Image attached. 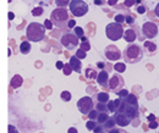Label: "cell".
Here are the masks:
<instances>
[{"instance_id": "7dc6e473", "label": "cell", "mask_w": 159, "mask_h": 133, "mask_svg": "<svg viewBox=\"0 0 159 133\" xmlns=\"http://www.w3.org/2000/svg\"><path fill=\"white\" fill-rule=\"evenodd\" d=\"M121 100H122V99H115V100H114V104H115V106H116V111H118V109H119V106H120V104H121Z\"/></svg>"}, {"instance_id": "d6986e66", "label": "cell", "mask_w": 159, "mask_h": 133, "mask_svg": "<svg viewBox=\"0 0 159 133\" xmlns=\"http://www.w3.org/2000/svg\"><path fill=\"white\" fill-rule=\"evenodd\" d=\"M125 103L130 104V105H139V99L135 94H129L125 99H122Z\"/></svg>"}, {"instance_id": "f907efd6", "label": "cell", "mask_w": 159, "mask_h": 133, "mask_svg": "<svg viewBox=\"0 0 159 133\" xmlns=\"http://www.w3.org/2000/svg\"><path fill=\"white\" fill-rule=\"evenodd\" d=\"M108 133H120V131L118 130V128H115V127H114V128L109 130V131H108Z\"/></svg>"}, {"instance_id": "ffe728a7", "label": "cell", "mask_w": 159, "mask_h": 133, "mask_svg": "<svg viewBox=\"0 0 159 133\" xmlns=\"http://www.w3.org/2000/svg\"><path fill=\"white\" fill-rule=\"evenodd\" d=\"M102 126H103V128H104V130L109 131V130H111V128H114V127H115V121H114V118H113V117H109V118H108V120H107Z\"/></svg>"}, {"instance_id": "6da1fadb", "label": "cell", "mask_w": 159, "mask_h": 133, "mask_svg": "<svg viewBox=\"0 0 159 133\" xmlns=\"http://www.w3.org/2000/svg\"><path fill=\"white\" fill-rule=\"evenodd\" d=\"M122 57H124L125 62H127L130 65L137 64L143 57V50L139 45H136V44L127 45L122 53Z\"/></svg>"}, {"instance_id": "f35d334b", "label": "cell", "mask_w": 159, "mask_h": 133, "mask_svg": "<svg viewBox=\"0 0 159 133\" xmlns=\"http://www.w3.org/2000/svg\"><path fill=\"white\" fill-rule=\"evenodd\" d=\"M136 4H139V1H135V0H127V1H125V2H124V5H125V6H127V7H131V6L136 5Z\"/></svg>"}, {"instance_id": "5b68a950", "label": "cell", "mask_w": 159, "mask_h": 133, "mask_svg": "<svg viewBox=\"0 0 159 133\" xmlns=\"http://www.w3.org/2000/svg\"><path fill=\"white\" fill-rule=\"evenodd\" d=\"M69 7H70L71 14L74 16H76V17L84 16L88 12V10H89L88 4L84 2V1H82V0H72V1H70Z\"/></svg>"}, {"instance_id": "cb8c5ba5", "label": "cell", "mask_w": 159, "mask_h": 133, "mask_svg": "<svg viewBox=\"0 0 159 133\" xmlns=\"http://www.w3.org/2000/svg\"><path fill=\"white\" fill-rule=\"evenodd\" d=\"M108 118H109V116H108L107 113H98V116H97L96 120L98 121V125H103Z\"/></svg>"}, {"instance_id": "b9f144b4", "label": "cell", "mask_w": 159, "mask_h": 133, "mask_svg": "<svg viewBox=\"0 0 159 133\" xmlns=\"http://www.w3.org/2000/svg\"><path fill=\"white\" fill-rule=\"evenodd\" d=\"M75 26H76V21H75L74 19L69 20V22H67L66 27H69V28H75Z\"/></svg>"}, {"instance_id": "4dcf8cb0", "label": "cell", "mask_w": 159, "mask_h": 133, "mask_svg": "<svg viewBox=\"0 0 159 133\" xmlns=\"http://www.w3.org/2000/svg\"><path fill=\"white\" fill-rule=\"evenodd\" d=\"M96 110H97L98 113H107V111H108V109H107V104H104V103L97 104V105H96Z\"/></svg>"}, {"instance_id": "3957f363", "label": "cell", "mask_w": 159, "mask_h": 133, "mask_svg": "<svg viewBox=\"0 0 159 133\" xmlns=\"http://www.w3.org/2000/svg\"><path fill=\"white\" fill-rule=\"evenodd\" d=\"M69 11L66 9H55L52 11L50 14V21L53 23V26H57L58 28H64L66 27L67 22H69Z\"/></svg>"}, {"instance_id": "ba28073f", "label": "cell", "mask_w": 159, "mask_h": 133, "mask_svg": "<svg viewBox=\"0 0 159 133\" xmlns=\"http://www.w3.org/2000/svg\"><path fill=\"white\" fill-rule=\"evenodd\" d=\"M79 40L80 39L74 33H65V34H62V37L60 39L61 45H64L69 50H74L77 45H80Z\"/></svg>"}, {"instance_id": "ac0fdd59", "label": "cell", "mask_w": 159, "mask_h": 133, "mask_svg": "<svg viewBox=\"0 0 159 133\" xmlns=\"http://www.w3.org/2000/svg\"><path fill=\"white\" fill-rule=\"evenodd\" d=\"M31 49H32V47L28 40H23L20 44V51L22 54H28L31 51Z\"/></svg>"}, {"instance_id": "f1b7e54d", "label": "cell", "mask_w": 159, "mask_h": 133, "mask_svg": "<svg viewBox=\"0 0 159 133\" xmlns=\"http://www.w3.org/2000/svg\"><path fill=\"white\" fill-rule=\"evenodd\" d=\"M62 72H64V75H65V76H70V75H71L74 71H72V69H71V66H70L69 64H64Z\"/></svg>"}, {"instance_id": "ee69618b", "label": "cell", "mask_w": 159, "mask_h": 133, "mask_svg": "<svg viewBox=\"0 0 159 133\" xmlns=\"http://www.w3.org/2000/svg\"><path fill=\"white\" fill-rule=\"evenodd\" d=\"M159 123H157V121H152V122H149V125H148V127L151 128V130H156L157 127H158Z\"/></svg>"}, {"instance_id": "74e56055", "label": "cell", "mask_w": 159, "mask_h": 133, "mask_svg": "<svg viewBox=\"0 0 159 133\" xmlns=\"http://www.w3.org/2000/svg\"><path fill=\"white\" fill-rule=\"evenodd\" d=\"M44 28L45 29H53V23H52V21L50 20H45L44 21Z\"/></svg>"}, {"instance_id": "2e32d148", "label": "cell", "mask_w": 159, "mask_h": 133, "mask_svg": "<svg viewBox=\"0 0 159 133\" xmlns=\"http://www.w3.org/2000/svg\"><path fill=\"white\" fill-rule=\"evenodd\" d=\"M96 79H97V83L99 86H105L108 83V81H109V73H108V71L102 70L99 73H98V76H97Z\"/></svg>"}, {"instance_id": "7c38bea8", "label": "cell", "mask_w": 159, "mask_h": 133, "mask_svg": "<svg viewBox=\"0 0 159 133\" xmlns=\"http://www.w3.org/2000/svg\"><path fill=\"white\" fill-rule=\"evenodd\" d=\"M113 118L115 121V125H118L120 127H126V126H129L131 123V120L130 118H127L125 115L120 114V113H115Z\"/></svg>"}, {"instance_id": "7a4b0ae2", "label": "cell", "mask_w": 159, "mask_h": 133, "mask_svg": "<svg viewBox=\"0 0 159 133\" xmlns=\"http://www.w3.org/2000/svg\"><path fill=\"white\" fill-rule=\"evenodd\" d=\"M45 36V28L39 22H31L26 28V37L28 42H40Z\"/></svg>"}, {"instance_id": "484cf974", "label": "cell", "mask_w": 159, "mask_h": 133, "mask_svg": "<svg viewBox=\"0 0 159 133\" xmlns=\"http://www.w3.org/2000/svg\"><path fill=\"white\" fill-rule=\"evenodd\" d=\"M80 49L81 50H83V51H89L91 50V43H89V40H86V42H81L80 43Z\"/></svg>"}, {"instance_id": "9f6ffc18", "label": "cell", "mask_w": 159, "mask_h": 133, "mask_svg": "<svg viewBox=\"0 0 159 133\" xmlns=\"http://www.w3.org/2000/svg\"><path fill=\"white\" fill-rule=\"evenodd\" d=\"M94 4H96V5H103V4H107V2H105V1H99V0H96V1H94Z\"/></svg>"}, {"instance_id": "816d5d0a", "label": "cell", "mask_w": 159, "mask_h": 133, "mask_svg": "<svg viewBox=\"0 0 159 133\" xmlns=\"http://www.w3.org/2000/svg\"><path fill=\"white\" fill-rule=\"evenodd\" d=\"M107 4H108V5H110V6H113V5H116V4H118V1H115V0H110V1H108Z\"/></svg>"}, {"instance_id": "7bdbcfd3", "label": "cell", "mask_w": 159, "mask_h": 133, "mask_svg": "<svg viewBox=\"0 0 159 133\" xmlns=\"http://www.w3.org/2000/svg\"><path fill=\"white\" fill-rule=\"evenodd\" d=\"M125 22H127L129 24H132V23L135 22V19H134L132 15H127V16L125 17Z\"/></svg>"}, {"instance_id": "9a60e30c", "label": "cell", "mask_w": 159, "mask_h": 133, "mask_svg": "<svg viewBox=\"0 0 159 133\" xmlns=\"http://www.w3.org/2000/svg\"><path fill=\"white\" fill-rule=\"evenodd\" d=\"M122 38L125 39L127 43H134L136 38H137V34H136V32H135V29H126V31H124V36H122Z\"/></svg>"}, {"instance_id": "bcb514c9", "label": "cell", "mask_w": 159, "mask_h": 133, "mask_svg": "<svg viewBox=\"0 0 159 133\" xmlns=\"http://www.w3.org/2000/svg\"><path fill=\"white\" fill-rule=\"evenodd\" d=\"M93 131H94V133L103 132V131H104V128H103V126H100V125H98V126H97V127H96V128H94Z\"/></svg>"}, {"instance_id": "603a6c76", "label": "cell", "mask_w": 159, "mask_h": 133, "mask_svg": "<svg viewBox=\"0 0 159 133\" xmlns=\"http://www.w3.org/2000/svg\"><path fill=\"white\" fill-rule=\"evenodd\" d=\"M114 70L118 72V73H124L126 71V65L124 62H116L114 65Z\"/></svg>"}, {"instance_id": "52a82bcc", "label": "cell", "mask_w": 159, "mask_h": 133, "mask_svg": "<svg viewBox=\"0 0 159 133\" xmlns=\"http://www.w3.org/2000/svg\"><path fill=\"white\" fill-rule=\"evenodd\" d=\"M94 108L93 104V99L91 96H82L77 101V109L80 110L81 114L88 115Z\"/></svg>"}, {"instance_id": "e575fe53", "label": "cell", "mask_w": 159, "mask_h": 133, "mask_svg": "<svg viewBox=\"0 0 159 133\" xmlns=\"http://www.w3.org/2000/svg\"><path fill=\"white\" fill-rule=\"evenodd\" d=\"M129 94H130V93H129L127 89H120L119 92H118V95H119L120 99H125Z\"/></svg>"}, {"instance_id": "60d3db41", "label": "cell", "mask_w": 159, "mask_h": 133, "mask_svg": "<svg viewBox=\"0 0 159 133\" xmlns=\"http://www.w3.org/2000/svg\"><path fill=\"white\" fill-rule=\"evenodd\" d=\"M136 10H137V12H139V14H141V15H142V14H144V12L147 11V7H146L144 5H139V6H137V7H136Z\"/></svg>"}, {"instance_id": "db71d44e", "label": "cell", "mask_w": 159, "mask_h": 133, "mask_svg": "<svg viewBox=\"0 0 159 133\" xmlns=\"http://www.w3.org/2000/svg\"><path fill=\"white\" fill-rule=\"evenodd\" d=\"M7 17H9V20H14V17H15L14 12H9V14H7Z\"/></svg>"}, {"instance_id": "4316f807", "label": "cell", "mask_w": 159, "mask_h": 133, "mask_svg": "<svg viewBox=\"0 0 159 133\" xmlns=\"http://www.w3.org/2000/svg\"><path fill=\"white\" fill-rule=\"evenodd\" d=\"M60 98H61V100H64V101H70V100L72 99V95H71V93H70L69 91H64V92H61Z\"/></svg>"}, {"instance_id": "c3c4849f", "label": "cell", "mask_w": 159, "mask_h": 133, "mask_svg": "<svg viewBox=\"0 0 159 133\" xmlns=\"http://www.w3.org/2000/svg\"><path fill=\"white\" fill-rule=\"evenodd\" d=\"M147 120H148L149 122H152V121H156V115H154V114L148 115V117H147Z\"/></svg>"}, {"instance_id": "4fadbf2b", "label": "cell", "mask_w": 159, "mask_h": 133, "mask_svg": "<svg viewBox=\"0 0 159 133\" xmlns=\"http://www.w3.org/2000/svg\"><path fill=\"white\" fill-rule=\"evenodd\" d=\"M69 65L71 66V69H72V71H74V72H76V73H81V70H82V64H81V60H79L76 56L70 57Z\"/></svg>"}, {"instance_id": "11a10c76", "label": "cell", "mask_w": 159, "mask_h": 133, "mask_svg": "<svg viewBox=\"0 0 159 133\" xmlns=\"http://www.w3.org/2000/svg\"><path fill=\"white\" fill-rule=\"evenodd\" d=\"M97 66L103 70V69H104V66H105V64H104V62H98V64H97Z\"/></svg>"}, {"instance_id": "1f68e13d", "label": "cell", "mask_w": 159, "mask_h": 133, "mask_svg": "<svg viewBox=\"0 0 159 133\" xmlns=\"http://www.w3.org/2000/svg\"><path fill=\"white\" fill-rule=\"evenodd\" d=\"M97 126H98V123H96V122H94V121H92V120L87 121V123H86V128H87L88 131H93Z\"/></svg>"}, {"instance_id": "8d00e7d4", "label": "cell", "mask_w": 159, "mask_h": 133, "mask_svg": "<svg viewBox=\"0 0 159 133\" xmlns=\"http://www.w3.org/2000/svg\"><path fill=\"white\" fill-rule=\"evenodd\" d=\"M97 116H98V111L97 110H92L89 114H88V117H89V120H92V121H94L96 118H97Z\"/></svg>"}, {"instance_id": "44dd1931", "label": "cell", "mask_w": 159, "mask_h": 133, "mask_svg": "<svg viewBox=\"0 0 159 133\" xmlns=\"http://www.w3.org/2000/svg\"><path fill=\"white\" fill-rule=\"evenodd\" d=\"M96 98H97V100L99 101V103H108L109 100H110V98H109V94L108 93H105V92H100L98 94L96 95Z\"/></svg>"}, {"instance_id": "8fae6325", "label": "cell", "mask_w": 159, "mask_h": 133, "mask_svg": "<svg viewBox=\"0 0 159 133\" xmlns=\"http://www.w3.org/2000/svg\"><path fill=\"white\" fill-rule=\"evenodd\" d=\"M108 86L113 92H119L120 89H122L124 86V78L120 75H114L111 78H109L108 81Z\"/></svg>"}, {"instance_id": "30bf717a", "label": "cell", "mask_w": 159, "mask_h": 133, "mask_svg": "<svg viewBox=\"0 0 159 133\" xmlns=\"http://www.w3.org/2000/svg\"><path fill=\"white\" fill-rule=\"evenodd\" d=\"M104 55L110 61H118V60H120L122 57V54H121L120 49L116 45H114V44H110V45H108L104 49Z\"/></svg>"}, {"instance_id": "6f0895ef", "label": "cell", "mask_w": 159, "mask_h": 133, "mask_svg": "<svg viewBox=\"0 0 159 133\" xmlns=\"http://www.w3.org/2000/svg\"><path fill=\"white\" fill-rule=\"evenodd\" d=\"M80 40H81V42H86V40H88V38H87L86 36H83V37L80 39ZM81 42H80V43H81Z\"/></svg>"}, {"instance_id": "680465c9", "label": "cell", "mask_w": 159, "mask_h": 133, "mask_svg": "<svg viewBox=\"0 0 159 133\" xmlns=\"http://www.w3.org/2000/svg\"><path fill=\"white\" fill-rule=\"evenodd\" d=\"M98 133H104V131H103V132H98Z\"/></svg>"}, {"instance_id": "7402d4cb", "label": "cell", "mask_w": 159, "mask_h": 133, "mask_svg": "<svg viewBox=\"0 0 159 133\" xmlns=\"http://www.w3.org/2000/svg\"><path fill=\"white\" fill-rule=\"evenodd\" d=\"M84 75H86V77H87L88 79H96L97 76H98V73H97L93 69H91V67H87V69H86Z\"/></svg>"}, {"instance_id": "9c48e42d", "label": "cell", "mask_w": 159, "mask_h": 133, "mask_svg": "<svg viewBox=\"0 0 159 133\" xmlns=\"http://www.w3.org/2000/svg\"><path fill=\"white\" fill-rule=\"evenodd\" d=\"M142 32L148 39H153L158 36V26L154 22H144L142 26Z\"/></svg>"}, {"instance_id": "83f0119b", "label": "cell", "mask_w": 159, "mask_h": 133, "mask_svg": "<svg viewBox=\"0 0 159 133\" xmlns=\"http://www.w3.org/2000/svg\"><path fill=\"white\" fill-rule=\"evenodd\" d=\"M74 34H75L79 39H81L83 36H84V31H83L82 27H79V26H77V27L74 28Z\"/></svg>"}, {"instance_id": "e0dca14e", "label": "cell", "mask_w": 159, "mask_h": 133, "mask_svg": "<svg viewBox=\"0 0 159 133\" xmlns=\"http://www.w3.org/2000/svg\"><path fill=\"white\" fill-rule=\"evenodd\" d=\"M22 84H23V78L20 75H15L10 81V87L12 89H19L20 87H22Z\"/></svg>"}, {"instance_id": "f5cc1de1", "label": "cell", "mask_w": 159, "mask_h": 133, "mask_svg": "<svg viewBox=\"0 0 159 133\" xmlns=\"http://www.w3.org/2000/svg\"><path fill=\"white\" fill-rule=\"evenodd\" d=\"M154 12H156V15L159 17V2L157 4V6H156V9H154Z\"/></svg>"}, {"instance_id": "d4e9b609", "label": "cell", "mask_w": 159, "mask_h": 133, "mask_svg": "<svg viewBox=\"0 0 159 133\" xmlns=\"http://www.w3.org/2000/svg\"><path fill=\"white\" fill-rule=\"evenodd\" d=\"M43 7L42 6H36V7H33L32 9V11H31V14H32V16H34V17H39L43 15Z\"/></svg>"}, {"instance_id": "836d02e7", "label": "cell", "mask_w": 159, "mask_h": 133, "mask_svg": "<svg viewBox=\"0 0 159 133\" xmlns=\"http://www.w3.org/2000/svg\"><path fill=\"white\" fill-rule=\"evenodd\" d=\"M55 4L60 6V9H65V6H69L70 5V1H67V0H65V1H62V0H58V1H55Z\"/></svg>"}, {"instance_id": "681fc988", "label": "cell", "mask_w": 159, "mask_h": 133, "mask_svg": "<svg viewBox=\"0 0 159 133\" xmlns=\"http://www.w3.org/2000/svg\"><path fill=\"white\" fill-rule=\"evenodd\" d=\"M67 133H79V131H77V128H75V127H70V128L67 130Z\"/></svg>"}, {"instance_id": "d590c367", "label": "cell", "mask_w": 159, "mask_h": 133, "mask_svg": "<svg viewBox=\"0 0 159 133\" xmlns=\"http://www.w3.org/2000/svg\"><path fill=\"white\" fill-rule=\"evenodd\" d=\"M115 22L119 23V24H122V23L125 22V16L121 15V14H118V15L115 16Z\"/></svg>"}, {"instance_id": "8992f818", "label": "cell", "mask_w": 159, "mask_h": 133, "mask_svg": "<svg viewBox=\"0 0 159 133\" xmlns=\"http://www.w3.org/2000/svg\"><path fill=\"white\" fill-rule=\"evenodd\" d=\"M116 113L125 115L127 118H130L132 121L139 117V105H130V104L125 103L124 100H121V104H120Z\"/></svg>"}, {"instance_id": "d6a6232c", "label": "cell", "mask_w": 159, "mask_h": 133, "mask_svg": "<svg viewBox=\"0 0 159 133\" xmlns=\"http://www.w3.org/2000/svg\"><path fill=\"white\" fill-rule=\"evenodd\" d=\"M75 56L77 57L79 60H83V59H86V56H87V53H86V51H83V50H81V49H79V50L76 51Z\"/></svg>"}, {"instance_id": "f546056e", "label": "cell", "mask_w": 159, "mask_h": 133, "mask_svg": "<svg viewBox=\"0 0 159 133\" xmlns=\"http://www.w3.org/2000/svg\"><path fill=\"white\" fill-rule=\"evenodd\" d=\"M107 109H108V111H110V113H116V106H115V104H114V100H109L108 101V104H107Z\"/></svg>"}, {"instance_id": "f6af8a7d", "label": "cell", "mask_w": 159, "mask_h": 133, "mask_svg": "<svg viewBox=\"0 0 159 133\" xmlns=\"http://www.w3.org/2000/svg\"><path fill=\"white\" fill-rule=\"evenodd\" d=\"M55 67H57L58 70H62V67H64V62H62V61H57Z\"/></svg>"}, {"instance_id": "277c9868", "label": "cell", "mask_w": 159, "mask_h": 133, "mask_svg": "<svg viewBox=\"0 0 159 133\" xmlns=\"http://www.w3.org/2000/svg\"><path fill=\"white\" fill-rule=\"evenodd\" d=\"M105 34L107 37L113 40V42H116L119 39L122 38L124 36V28H122V24H119L116 22H111V23H108L107 27H105Z\"/></svg>"}, {"instance_id": "ab89813d", "label": "cell", "mask_w": 159, "mask_h": 133, "mask_svg": "<svg viewBox=\"0 0 159 133\" xmlns=\"http://www.w3.org/2000/svg\"><path fill=\"white\" fill-rule=\"evenodd\" d=\"M7 133H20V132H19V130L14 125H9L7 126Z\"/></svg>"}, {"instance_id": "5bb4252c", "label": "cell", "mask_w": 159, "mask_h": 133, "mask_svg": "<svg viewBox=\"0 0 159 133\" xmlns=\"http://www.w3.org/2000/svg\"><path fill=\"white\" fill-rule=\"evenodd\" d=\"M143 49H144V53H146L147 55L152 56V55L157 51V45H156L153 42L147 40V42H144V43H143Z\"/></svg>"}]
</instances>
